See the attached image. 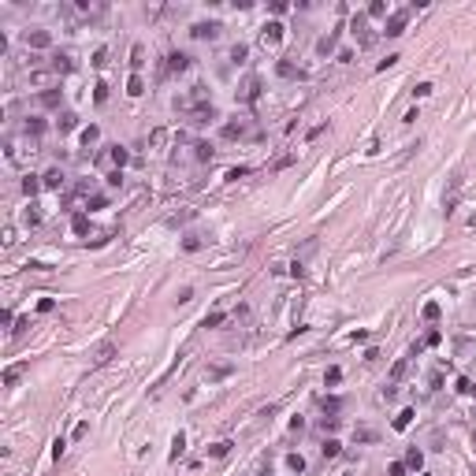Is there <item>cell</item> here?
Here are the masks:
<instances>
[{
	"label": "cell",
	"instance_id": "6da1fadb",
	"mask_svg": "<svg viewBox=\"0 0 476 476\" xmlns=\"http://www.w3.org/2000/svg\"><path fill=\"white\" fill-rule=\"evenodd\" d=\"M350 34L357 38V45H361V49H369V45L376 41L372 26H369V15H354V19H350Z\"/></svg>",
	"mask_w": 476,
	"mask_h": 476
},
{
	"label": "cell",
	"instance_id": "7a4b0ae2",
	"mask_svg": "<svg viewBox=\"0 0 476 476\" xmlns=\"http://www.w3.org/2000/svg\"><path fill=\"white\" fill-rule=\"evenodd\" d=\"M257 97H261V78H257V75H246V78H242V86L234 89V101H242V104H253Z\"/></svg>",
	"mask_w": 476,
	"mask_h": 476
},
{
	"label": "cell",
	"instance_id": "3957f363",
	"mask_svg": "<svg viewBox=\"0 0 476 476\" xmlns=\"http://www.w3.org/2000/svg\"><path fill=\"white\" fill-rule=\"evenodd\" d=\"M219 34H224V23H194L190 26V38H197V41H216Z\"/></svg>",
	"mask_w": 476,
	"mask_h": 476
},
{
	"label": "cell",
	"instance_id": "277c9868",
	"mask_svg": "<svg viewBox=\"0 0 476 476\" xmlns=\"http://www.w3.org/2000/svg\"><path fill=\"white\" fill-rule=\"evenodd\" d=\"M406 23H409V11H406V8H402V11H391V15H387V23H383V34H387V38L406 34Z\"/></svg>",
	"mask_w": 476,
	"mask_h": 476
},
{
	"label": "cell",
	"instance_id": "5b68a950",
	"mask_svg": "<svg viewBox=\"0 0 476 476\" xmlns=\"http://www.w3.org/2000/svg\"><path fill=\"white\" fill-rule=\"evenodd\" d=\"M279 41H283V23H264V30H261V45H264V49H276Z\"/></svg>",
	"mask_w": 476,
	"mask_h": 476
},
{
	"label": "cell",
	"instance_id": "8992f818",
	"mask_svg": "<svg viewBox=\"0 0 476 476\" xmlns=\"http://www.w3.org/2000/svg\"><path fill=\"white\" fill-rule=\"evenodd\" d=\"M116 354H119V346H116L112 339H104V342H101V346H97V350H93L89 357H93V364H108Z\"/></svg>",
	"mask_w": 476,
	"mask_h": 476
},
{
	"label": "cell",
	"instance_id": "52a82bcc",
	"mask_svg": "<svg viewBox=\"0 0 476 476\" xmlns=\"http://www.w3.org/2000/svg\"><path fill=\"white\" fill-rule=\"evenodd\" d=\"M41 182H45V190H63V182H67V175H63L60 168H49L41 175Z\"/></svg>",
	"mask_w": 476,
	"mask_h": 476
},
{
	"label": "cell",
	"instance_id": "ba28073f",
	"mask_svg": "<svg viewBox=\"0 0 476 476\" xmlns=\"http://www.w3.org/2000/svg\"><path fill=\"white\" fill-rule=\"evenodd\" d=\"M26 45H30V49H49L52 34H49V30H34V34H26Z\"/></svg>",
	"mask_w": 476,
	"mask_h": 476
},
{
	"label": "cell",
	"instance_id": "9c48e42d",
	"mask_svg": "<svg viewBox=\"0 0 476 476\" xmlns=\"http://www.w3.org/2000/svg\"><path fill=\"white\" fill-rule=\"evenodd\" d=\"M335 45H339V30H331V34H324L320 41H316V52H320V56H331V52H335Z\"/></svg>",
	"mask_w": 476,
	"mask_h": 476
},
{
	"label": "cell",
	"instance_id": "30bf717a",
	"mask_svg": "<svg viewBox=\"0 0 476 476\" xmlns=\"http://www.w3.org/2000/svg\"><path fill=\"white\" fill-rule=\"evenodd\" d=\"M186 67H190V56H186V52H171V56H168V71H171V75H179V71H186Z\"/></svg>",
	"mask_w": 476,
	"mask_h": 476
},
{
	"label": "cell",
	"instance_id": "8fae6325",
	"mask_svg": "<svg viewBox=\"0 0 476 476\" xmlns=\"http://www.w3.org/2000/svg\"><path fill=\"white\" fill-rule=\"evenodd\" d=\"M126 160H131V153H126V149H119V145L108 149V164H116V171H123V164H126Z\"/></svg>",
	"mask_w": 476,
	"mask_h": 476
},
{
	"label": "cell",
	"instance_id": "7c38bea8",
	"mask_svg": "<svg viewBox=\"0 0 476 476\" xmlns=\"http://www.w3.org/2000/svg\"><path fill=\"white\" fill-rule=\"evenodd\" d=\"M420 465H424V450H420V447H409V450H406V469L417 472Z\"/></svg>",
	"mask_w": 476,
	"mask_h": 476
},
{
	"label": "cell",
	"instance_id": "4fadbf2b",
	"mask_svg": "<svg viewBox=\"0 0 476 476\" xmlns=\"http://www.w3.org/2000/svg\"><path fill=\"white\" fill-rule=\"evenodd\" d=\"M23 376H26V364H11V369L4 372V387H15Z\"/></svg>",
	"mask_w": 476,
	"mask_h": 476
},
{
	"label": "cell",
	"instance_id": "5bb4252c",
	"mask_svg": "<svg viewBox=\"0 0 476 476\" xmlns=\"http://www.w3.org/2000/svg\"><path fill=\"white\" fill-rule=\"evenodd\" d=\"M276 71H279L283 78H301V75H305V71H301V67H294L290 60H279V63H276Z\"/></svg>",
	"mask_w": 476,
	"mask_h": 476
},
{
	"label": "cell",
	"instance_id": "9a60e30c",
	"mask_svg": "<svg viewBox=\"0 0 476 476\" xmlns=\"http://www.w3.org/2000/svg\"><path fill=\"white\" fill-rule=\"evenodd\" d=\"M38 101H41L45 108H60V101H63V89H45Z\"/></svg>",
	"mask_w": 476,
	"mask_h": 476
},
{
	"label": "cell",
	"instance_id": "2e32d148",
	"mask_svg": "<svg viewBox=\"0 0 476 476\" xmlns=\"http://www.w3.org/2000/svg\"><path fill=\"white\" fill-rule=\"evenodd\" d=\"M45 134V119L41 116H30L26 119V138H41Z\"/></svg>",
	"mask_w": 476,
	"mask_h": 476
},
{
	"label": "cell",
	"instance_id": "e0dca14e",
	"mask_svg": "<svg viewBox=\"0 0 476 476\" xmlns=\"http://www.w3.org/2000/svg\"><path fill=\"white\" fill-rule=\"evenodd\" d=\"M41 186H45L41 175H26V179H23V194H26V197H38V190H41Z\"/></svg>",
	"mask_w": 476,
	"mask_h": 476
},
{
	"label": "cell",
	"instance_id": "ac0fdd59",
	"mask_svg": "<svg viewBox=\"0 0 476 476\" xmlns=\"http://www.w3.org/2000/svg\"><path fill=\"white\" fill-rule=\"evenodd\" d=\"M231 447H234L231 439H219V443H212V447H209V457H227V454H231Z\"/></svg>",
	"mask_w": 476,
	"mask_h": 476
},
{
	"label": "cell",
	"instance_id": "d6986e66",
	"mask_svg": "<svg viewBox=\"0 0 476 476\" xmlns=\"http://www.w3.org/2000/svg\"><path fill=\"white\" fill-rule=\"evenodd\" d=\"M364 15H369V19H387L391 8L383 4V0H376V4H369V11H364Z\"/></svg>",
	"mask_w": 476,
	"mask_h": 476
},
{
	"label": "cell",
	"instance_id": "ffe728a7",
	"mask_svg": "<svg viewBox=\"0 0 476 476\" xmlns=\"http://www.w3.org/2000/svg\"><path fill=\"white\" fill-rule=\"evenodd\" d=\"M131 67L134 71L145 67V45H134V49H131Z\"/></svg>",
	"mask_w": 476,
	"mask_h": 476
},
{
	"label": "cell",
	"instance_id": "44dd1931",
	"mask_svg": "<svg viewBox=\"0 0 476 476\" xmlns=\"http://www.w3.org/2000/svg\"><path fill=\"white\" fill-rule=\"evenodd\" d=\"M97 141H101V126H93V123H89L86 131H82V145L89 149V145H97Z\"/></svg>",
	"mask_w": 476,
	"mask_h": 476
},
{
	"label": "cell",
	"instance_id": "7402d4cb",
	"mask_svg": "<svg viewBox=\"0 0 476 476\" xmlns=\"http://www.w3.org/2000/svg\"><path fill=\"white\" fill-rule=\"evenodd\" d=\"M23 224H26V227H38V224H41V212H38V205H26V212H23Z\"/></svg>",
	"mask_w": 476,
	"mask_h": 476
},
{
	"label": "cell",
	"instance_id": "603a6c76",
	"mask_svg": "<svg viewBox=\"0 0 476 476\" xmlns=\"http://www.w3.org/2000/svg\"><path fill=\"white\" fill-rule=\"evenodd\" d=\"M413 417H417L413 409H402V413L394 417V432H406V428H409V420H413Z\"/></svg>",
	"mask_w": 476,
	"mask_h": 476
},
{
	"label": "cell",
	"instance_id": "cb8c5ba5",
	"mask_svg": "<svg viewBox=\"0 0 476 476\" xmlns=\"http://www.w3.org/2000/svg\"><path fill=\"white\" fill-rule=\"evenodd\" d=\"M406 369H409V357H398V361H394V369H391V383H398V379L406 376Z\"/></svg>",
	"mask_w": 476,
	"mask_h": 476
},
{
	"label": "cell",
	"instance_id": "d4e9b609",
	"mask_svg": "<svg viewBox=\"0 0 476 476\" xmlns=\"http://www.w3.org/2000/svg\"><path fill=\"white\" fill-rule=\"evenodd\" d=\"M182 450H186V435L179 432L175 439H171V462H179V457H182Z\"/></svg>",
	"mask_w": 476,
	"mask_h": 476
},
{
	"label": "cell",
	"instance_id": "484cf974",
	"mask_svg": "<svg viewBox=\"0 0 476 476\" xmlns=\"http://www.w3.org/2000/svg\"><path fill=\"white\" fill-rule=\"evenodd\" d=\"M126 93H131V97H141V93H145V82H141V75H131V82H126Z\"/></svg>",
	"mask_w": 476,
	"mask_h": 476
},
{
	"label": "cell",
	"instance_id": "4316f807",
	"mask_svg": "<svg viewBox=\"0 0 476 476\" xmlns=\"http://www.w3.org/2000/svg\"><path fill=\"white\" fill-rule=\"evenodd\" d=\"M56 126H60V131H75V126H78V116H75V112H63V116L56 119Z\"/></svg>",
	"mask_w": 476,
	"mask_h": 476
},
{
	"label": "cell",
	"instance_id": "83f0119b",
	"mask_svg": "<svg viewBox=\"0 0 476 476\" xmlns=\"http://www.w3.org/2000/svg\"><path fill=\"white\" fill-rule=\"evenodd\" d=\"M52 67H56V75H60V71H71L75 63H71V56H67V52H60V56H52Z\"/></svg>",
	"mask_w": 476,
	"mask_h": 476
},
{
	"label": "cell",
	"instance_id": "f1b7e54d",
	"mask_svg": "<svg viewBox=\"0 0 476 476\" xmlns=\"http://www.w3.org/2000/svg\"><path fill=\"white\" fill-rule=\"evenodd\" d=\"M234 372V364H212L209 369V379H224V376H231Z\"/></svg>",
	"mask_w": 476,
	"mask_h": 476
},
{
	"label": "cell",
	"instance_id": "f546056e",
	"mask_svg": "<svg viewBox=\"0 0 476 476\" xmlns=\"http://www.w3.org/2000/svg\"><path fill=\"white\" fill-rule=\"evenodd\" d=\"M320 450H324V457H339L342 443H339V439H324V447H320Z\"/></svg>",
	"mask_w": 476,
	"mask_h": 476
},
{
	"label": "cell",
	"instance_id": "4dcf8cb0",
	"mask_svg": "<svg viewBox=\"0 0 476 476\" xmlns=\"http://www.w3.org/2000/svg\"><path fill=\"white\" fill-rule=\"evenodd\" d=\"M339 379H342V369H335V364H331V369L324 372V383H327V387H335Z\"/></svg>",
	"mask_w": 476,
	"mask_h": 476
},
{
	"label": "cell",
	"instance_id": "1f68e13d",
	"mask_svg": "<svg viewBox=\"0 0 476 476\" xmlns=\"http://www.w3.org/2000/svg\"><path fill=\"white\" fill-rule=\"evenodd\" d=\"M242 134H246L242 123H227V126H224V138H242Z\"/></svg>",
	"mask_w": 476,
	"mask_h": 476
},
{
	"label": "cell",
	"instance_id": "d6a6232c",
	"mask_svg": "<svg viewBox=\"0 0 476 476\" xmlns=\"http://www.w3.org/2000/svg\"><path fill=\"white\" fill-rule=\"evenodd\" d=\"M71 231H75V234H86V231H89V219H86V216H75V219H71Z\"/></svg>",
	"mask_w": 476,
	"mask_h": 476
},
{
	"label": "cell",
	"instance_id": "836d02e7",
	"mask_svg": "<svg viewBox=\"0 0 476 476\" xmlns=\"http://www.w3.org/2000/svg\"><path fill=\"white\" fill-rule=\"evenodd\" d=\"M246 56H249L246 45H234V49H231V63H246Z\"/></svg>",
	"mask_w": 476,
	"mask_h": 476
},
{
	"label": "cell",
	"instance_id": "e575fe53",
	"mask_svg": "<svg viewBox=\"0 0 476 476\" xmlns=\"http://www.w3.org/2000/svg\"><path fill=\"white\" fill-rule=\"evenodd\" d=\"M93 101H97V104L108 101V82H97V86H93Z\"/></svg>",
	"mask_w": 476,
	"mask_h": 476
},
{
	"label": "cell",
	"instance_id": "d590c367",
	"mask_svg": "<svg viewBox=\"0 0 476 476\" xmlns=\"http://www.w3.org/2000/svg\"><path fill=\"white\" fill-rule=\"evenodd\" d=\"M49 71H34V75H30V86H49Z\"/></svg>",
	"mask_w": 476,
	"mask_h": 476
},
{
	"label": "cell",
	"instance_id": "8d00e7d4",
	"mask_svg": "<svg viewBox=\"0 0 476 476\" xmlns=\"http://www.w3.org/2000/svg\"><path fill=\"white\" fill-rule=\"evenodd\" d=\"M197 160H212V145H209V141H197Z\"/></svg>",
	"mask_w": 476,
	"mask_h": 476
},
{
	"label": "cell",
	"instance_id": "74e56055",
	"mask_svg": "<svg viewBox=\"0 0 476 476\" xmlns=\"http://www.w3.org/2000/svg\"><path fill=\"white\" fill-rule=\"evenodd\" d=\"M439 301H428V305H424V320H439Z\"/></svg>",
	"mask_w": 476,
	"mask_h": 476
},
{
	"label": "cell",
	"instance_id": "f35d334b",
	"mask_svg": "<svg viewBox=\"0 0 476 476\" xmlns=\"http://www.w3.org/2000/svg\"><path fill=\"white\" fill-rule=\"evenodd\" d=\"M182 249H186V253L201 249V238H197V234H186V238H182Z\"/></svg>",
	"mask_w": 476,
	"mask_h": 476
},
{
	"label": "cell",
	"instance_id": "ab89813d",
	"mask_svg": "<svg viewBox=\"0 0 476 476\" xmlns=\"http://www.w3.org/2000/svg\"><path fill=\"white\" fill-rule=\"evenodd\" d=\"M287 465H290L294 472H305V457H301V454H290V457H287Z\"/></svg>",
	"mask_w": 476,
	"mask_h": 476
},
{
	"label": "cell",
	"instance_id": "60d3db41",
	"mask_svg": "<svg viewBox=\"0 0 476 476\" xmlns=\"http://www.w3.org/2000/svg\"><path fill=\"white\" fill-rule=\"evenodd\" d=\"M457 394H476V383H472V379H457Z\"/></svg>",
	"mask_w": 476,
	"mask_h": 476
},
{
	"label": "cell",
	"instance_id": "b9f144b4",
	"mask_svg": "<svg viewBox=\"0 0 476 476\" xmlns=\"http://www.w3.org/2000/svg\"><path fill=\"white\" fill-rule=\"evenodd\" d=\"M320 406H324V413H339V409H342V402H339V398H324Z\"/></svg>",
	"mask_w": 476,
	"mask_h": 476
},
{
	"label": "cell",
	"instance_id": "7bdbcfd3",
	"mask_svg": "<svg viewBox=\"0 0 476 476\" xmlns=\"http://www.w3.org/2000/svg\"><path fill=\"white\" fill-rule=\"evenodd\" d=\"M219 324H224V313H209V316H205V327H219Z\"/></svg>",
	"mask_w": 476,
	"mask_h": 476
},
{
	"label": "cell",
	"instance_id": "ee69618b",
	"mask_svg": "<svg viewBox=\"0 0 476 476\" xmlns=\"http://www.w3.org/2000/svg\"><path fill=\"white\" fill-rule=\"evenodd\" d=\"M387 476H406V462H391L387 465Z\"/></svg>",
	"mask_w": 476,
	"mask_h": 476
},
{
	"label": "cell",
	"instance_id": "f6af8a7d",
	"mask_svg": "<svg viewBox=\"0 0 476 476\" xmlns=\"http://www.w3.org/2000/svg\"><path fill=\"white\" fill-rule=\"evenodd\" d=\"M104 63H108V49H97L93 52V67H104Z\"/></svg>",
	"mask_w": 476,
	"mask_h": 476
},
{
	"label": "cell",
	"instance_id": "bcb514c9",
	"mask_svg": "<svg viewBox=\"0 0 476 476\" xmlns=\"http://www.w3.org/2000/svg\"><path fill=\"white\" fill-rule=\"evenodd\" d=\"M357 443H376V432H372V428H361V432H357Z\"/></svg>",
	"mask_w": 476,
	"mask_h": 476
},
{
	"label": "cell",
	"instance_id": "7dc6e473",
	"mask_svg": "<svg viewBox=\"0 0 476 476\" xmlns=\"http://www.w3.org/2000/svg\"><path fill=\"white\" fill-rule=\"evenodd\" d=\"M242 175H249V168H231V171H227V179H231V182H238Z\"/></svg>",
	"mask_w": 476,
	"mask_h": 476
},
{
	"label": "cell",
	"instance_id": "c3c4849f",
	"mask_svg": "<svg viewBox=\"0 0 476 476\" xmlns=\"http://www.w3.org/2000/svg\"><path fill=\"white\" fill-rule=\"evenodd\" d=\"M432 89H435V86H432V82H420V86H417V89H413V97H428V93H432Z\"/></svg>",
	"mask_w": 476,
	"mask_h": 476
},
{
	"label": "cell",
	"instance_id": "681fc988",
	"mask_svg": "<svg viewBox=\"0 0 476 476\" xmlns=\"http://www.w3.org/2000/svg\"><path fill=\"white\" fill-rule=\"evenodd\" d=\"M175 301H179V305H186V301H194V290H190V287H182V290H179V298H175Z\"/></svg>",
	"mask_w": 476,
	"mask_h": 476
},
{
	"label": "cell",
	"instance_id": "f907efd6",
	"mask_svg": "<svg viewBox=\"0 0 476 476\" xmlns=\"http://www.w3.org/2000/svg\"><path fill=\"white\" fill-rule=\"evenodd\" d=\"M108 186H123V171H108Z\"/></svg>",
	"mask_w": 476,
	"mask_h": 476
},
{
	"label": "cell",
	"instance_id": "816d5d0a",
	"mask_svg": "<svg viewBox=\"0 0 476 476\" xmlns=\"http://www.w3.org/2000/svg\"><path fill=\"white\" fill-rule=\"evenodd\" d=\"M104 205H108V197H101V194L89 197V209H104Z\"/></svg>",
	"mask_w": 476,
	"mask_h": 476
},
{
	"label": "cell",
	"instance_id": "f5cc1de1",
	"mask_svg": "<svg viewBox=\"0 0 476 476\" xmlns=\"http://www.w3.org/2000/svg\"><path fill=\"white\" fill-rule=\"evenodd\" d=\"M86 435H89V420H82V424L75 428V439H86Z\"/></svg>",
	"mask_w": 476,
	"mask_h": 476
},
{
	"label": "cell",
	"instance_id": "db71d44e",
	"mask_svg": "<svg viewBox=\"0 0 476 476\" xmlns=\"http://www.w3.org/2000/svg\"><path fill=\"white\" fill-rule=\"evenodd\" d=\"M63 450H67V443L56 439V443H52V457H63Z\"/></svg>",
	"mask_w": 476,
	"mask_h": 476
},
{
	"label": "cell",
	"instance_id": "11a10c76",
	"mask_svg": "<svg viewBox=\"0 0 476 476\" xmlns=\"http://www.w3.org/2000/svg\"><path fill=\"white\" fill-rule=\"evenodd\" d=\"M52 305H56L52 298H41V301H38V309H41V313H52Z\"/></svg>",
	"mask_w": 476,
	"mask_h": 476
},
{
	"label": "cell",
	"instance_id": "9f6ffc18",
	"mask_svg": "<svg viewBox=\"0 0 476 476\" xmlns=\"http://www.w3.org/2000/svg\"><path fill=\"white\" fill-rule=\"evenodd\" d=\"M164 138H168V131H153V138H149V141H153V145H164Z\"/></svg>",
	"mask_w": 476,
	"mask_h": 476
},
{
	"label": "cell",
	"instance_id": "6f0895ef",
	"mask_svg": "<svg viewBox=\"0 0 476 476\" xmlns=\"http://www.w3.org/2000/svg\"><path fill=\"white\" fill-rule=\"evenodd\" d=\"M26 327H30V320H15V327H11V335H23Z\"/></svg>",
	"mask_w": 476,
	"mask_h": 476
},
{
	"label": "cell",
	"instance_id": "680465c9",
	"mask_svg": "<svg viewBox=\"0 0 476 476\" xmlns=\"http://www.w3.org/2000/svg\"><path fill=\"white\" fill-rule=\"evenodd\" d=\"M4 246H15V227H4Z\"/></svg>",
	"mask_w": 476,
	"mask_h": 476
},
{
	"label": "cell",
	"instance_id": "91938a15",
	"mask_svg": "<svg viewBox=\"0 0 476 476\" xmlns=\"http://www.w3.org/2000/svg\"><path fill=\"white\" fill-rule=\"evenodd\" d=\"M472 443H476V435H472Z\"/></svg>",
	"mask_w": 476,
	"mask_h": 476
}]
</instances>
